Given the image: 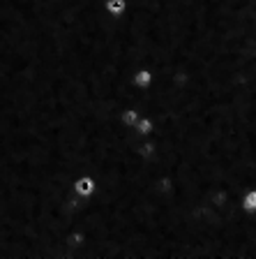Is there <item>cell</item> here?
I'll return each mask as SVG.
<instances>
[{
	"mask_svg": "<svg viewBox=\"0 0 256 259\" xmlns=\"http://www.w3.org/2000/svg\"><path fill=\"white\" fill-rule=\"evenodd\" d=\"M139 116H141V109L125 107V109H120V113H118V123L123 125V127H134L136 120H139Z\"/></svg>",
	"mask_w": 256,
	"mask_h": 259,
	"instance_id": "4",
	"label": "cell"
},
{
	"mask_svg": "<svg viewBox=\"0 0 256 259\" xmlns=\"http://www.w3.org/2000/svg\"><path fill=\"white\" fill-rule=\"evenodd\" d=\"M104 7H107V12L111 16L120 19V16H125V12H127V0H107Z\"/></svg>",
	"mask_w": 256,
	"mask_h": 259,
	"instance_id": "6",
	"label": "cell"
},
{
	"mask_svg": "<svg viewBox=\"0 0 256 259\" xmlns=\"http://www.w3.org/2000/svg\"><path fill=\"white\" fill-rule=\"evenodd\" d=\"M134 130H136V135L139 137H150L152 132H155V120L150 118V116H139Z\"/></svg>",
	"mask_w": 256,
	"mask_h": 259,
	"instance_id": "5",
	"label": "cell"
},
{
	"mask_svg": "<svg viewBox=\"0 0 256 259\" xmlns=\"http://www.w3.org/2000/svg\"><path fill=\"white\" fill-rule=\"evenodd\" d=\"M240 210L245 215H256V188H247L240 197Z\"/></svg>",
	"mask_w": 256,
	"mask_h": 259,
	"instance_id": "3",
	"label": "cell"
},
{
	"mask_svg": "<svg viewBox=\"0 0 256 259\" xmlns=\"http://www.w3.org/2000/svg\"><path fill=\"white\" fill-rule=\"evenodd\" d=\"M152 81H155V72L150 67H139L132 74V88L134 91H148L152 86Z\"/></svg>",
	"mask_w": 256,
	"mask_h": 259,
	"instance_id": "2",
	"label": "cell"
},
{
	"mask_svg": "<svg viewBox=\"0 0 256 259\" xmlns=\"http://www.w3.org/2000/svg\"><path fill=\"white\" fill-rule=\"evenodd\" d=\"M72 192L79 197V199H92L97 192V178L92 174H79V176L72 181Z\"/></svg>",
	"mask_w": 256,
	"mask_h": 259,
	"instance_id": "1",
	"label": "cell"
}]
</instances>
